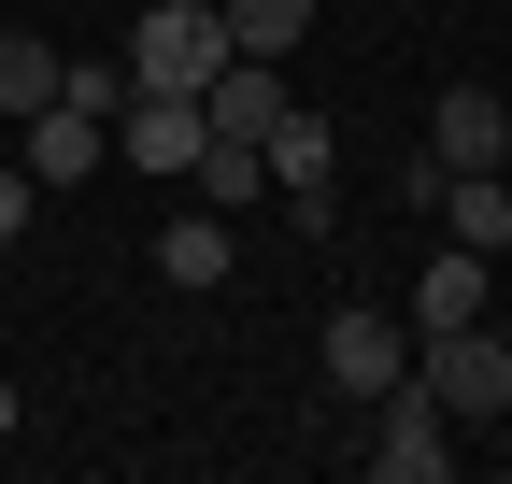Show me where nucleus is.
<instances>
[{
	"label": "nucleus",
	"instance_id": "14",
	"mask_svg": "<svg viewBox=\"0 0 512 484\" xmlns=\"http://www.w3.org/2000/svg\"><path fill=\"white\" fill-rule=\"evenodd\" d=\"M214 15H228V43H242V57H299L313 0H214Z\"/></svg>",
	"mask_w": 512,
	"mask_h": 484
},
{
	"label": "nucleus",
	"instance_id": "1",
	"mask_svg": "<svg viewBox=\"0 0 512 484\" xmlns=\"http://www.w3.org/2000/svg\"><path fill=\"white\" fill-rule=\"evenodd\" d=\"M228 15H214V0H157V15L143 29H128V86H171V100H200L214 72H228Z\"/></svg>",
	"mask_w": 512,
	"mask_h": 484
},
{
	"label": "nucleus",
	"instance_id": "17",
	"mask_svg": "<svg viewBox=\"0 0 512 484\" xmlns=\"http://www.w3.org/2000/svg\"><path fill=\"white\" fill-rule=\"evenodd\" d=\"M0 442H15V385H0Z\"/></svg>",
	"mask_w": 512,
	"mask_h": 484
},
{
	"label": "nucleus",
	"instance_id": "12",
	"mask_svg": "<svg viewBox=\"0 0 512 484\" xmlns=\"http://www.w3.org/2000/svg\"><path fill=\"white\" fill-rule=\"evenodd\" d=\"M228 257H242V242H228V214H214V200L157 228V271H171V285H228Z\"/></svg>",
	"mask_w": 512,
	"mask_h": 484
},
{
	"label": "nucleus",
	"instance_id": "16",
	"mask_svg": "<svg viewBox=\"0 0 512 484\" xmlns=\"http://www.w3.org/2000/svg\"><path fill=\"white\" fill-rule=\"evenodd\" d=\"M29 214H43V186H29V157H0V242H29Z\"/></svg>",
	"mask_w": 512,
	"mask_h": 484
},
{
	"label": "nucleus",
	"instance_id": "11",
	"mask_svg": "<svg viewBox=\"0 0 512 484\" xmlns=\"http://www.w3.org/2000/svg\"><path fill=\"white\" fill-rule=\"evenodd\" d=\"M200 114H214V129H242V143H256V129H271V114H285V57H228V72L200 86Z\"/></svg>",
	"mask_w": 512,
	"mask_h": 484
},
{
	"label": "nucleus",
	"instance_id": "8",
	"mask_svg": "<svg viewBox=\"0 0 512 484\" xmlns=\"http://www.w3.org/2000/svg\"><path fill=\"white\" fill-rule=\"evenodd\" d=\"M399 371H413L399 314H328V385H342V399H384Z\"/></svg>",
	"mask_w": 512,
	"mask_h": 484
},
{
	"label": "nucleus",
	"instance_id": "6",
	"mask_svg": "<svg viewBox=\"0 0 512 484\" xmlns=\"http://www.w3.org/2000/svg\"><path fill=\"white\" fill-rule=\"evenodd\" d=\"M200 129H214L200 100H171V86H128V114H114V157H128V171H185V157H200Z\"/></svg>",
	"mask_w": 512,
	"mask_h": 484
},
{
	"label": "nucleus",
	"instance_id": "4",
	"mask_svg": "<svg viewBox=\"0 0 512 484\" xmlns=\"http://www.w3.org/2000/svg\"><path fill=\"white\" fill-rule=\"evenodd\" d=\"M256 157H271V186L299 200V228H328V186H342V143H328V114H271V129H256Z\"/></svg>",
	"mask_w": 512,
	"mask_h": 484
},
{
	"label": "nucleus",
	"instance_id": "3",
	"mask_svg": "<svg viewBox=\"0 0 512 484\" xmlns=\"http://www.w3.org/2000/svg\"><path fill=\"white\" fill-rule=\"evenodd\" d=\"M413 385L441 399V413H512V342L470 314V328H427V356H413Z\"/></svg>",
	"mask_w": 512,
	"mask_h": 484
},
{
	"label": "nucleus",
	"instance_id": "13",
	"mask_svg": "<svg viewBox=\"0 0 512 484\" xmlns=\"http://www.w3.org/2000/svg\"><path fill=\"white\" fill-rule=\"evenodd\" d=\"M470 314H484V257H470V242H441L427 285H413V328H470Z\"/></svg>",
	"mask_w": 512,
	"mask_h": 484
},
{
	"label": "nucleus",
	"instance_id": "7",
	"mask_svg": "<svg viewBox=\"0 0 512 484\" xmlns=\"http://www.w3.org/2000/svg\"><path fill=\"white\" fill-rule=\"evenodd\" d=\"M427 157H441V171H498V157H512V100H498V86H441Z\"/></svg>",
	"mask_w": 512,
	"mask_h": 484
},
{
	"label": "nucleus",
	"instance_id": "9",
	"mask_svg": "<svg viewBox=\"0 0 512 484\" xmlns=\"http://www.w3.org/2000/svg\"><path fill=\"white\" fill-rule=\"evenodd\" d=\"M427 214L456 228L470 257H498V242H512V171H441V186H427Z\"/></svg>",
	"mask_w": 512,
	"mask_h": 484
},
{
	"label": "nucleus",
	"instance_id": "10",
	"mask_svg": "<svg viewBox=\"0 0 512 484\" xmlns=\"http://www.w3.org/2000/svg\"><path fill=\"white\" fill-rule=\"evenodd\" d=\"M185 186H200L214 214H256V200H271V157H256L242 129H200V157H185Z\"/></svg>",
	"mask_w": 512,
	"mask_h": 484
},
{
	"label": "nucleus",
	"instance_id": "2",
	"mask_svg": "<svg viewBox=\"0 0 512 484\" xmlns=\"http://www.w3.org/2000/svg\"><path fill=\"white\" fill-rule=\"evenodd\" d=\"M356 470H370V484H441V470H456V442H441V399H427L413 371L370 399V442H356Z\"/></svg>",
	"mask_w": 512,
	"mask_h": 484
},
{
	"label": "nucleus",
	"instance_id": "15",
	"mask_svg": "<svg viewBox=\"0 0 512 484\" xmlns=\"http://www.w3.org/2000/svg\"><path fill=\"white\" fill-rule=\"evenodd\" d=\"M43 100H57V43L0 29V114H43Z\"/></svg>",
	"mask_w": 512,
	"mask_h": 484
},
{
	"label": "nucleus",
	"instance_id": "5",
	"mask_svg": "<svg viewBox=\"0 0 512 484\" xmlns=\"http://www.w3.org/2000/svg\"><path fill=\"white\" fill-rule=\"evenodd\" d=\"M100 157H114V114H86L72 86H57V100L29 114V186L57 200V186H86V171H100Z\"/></svg>",
	"mask_w": 512,
	"mask_h": 484
}]
</instances>
